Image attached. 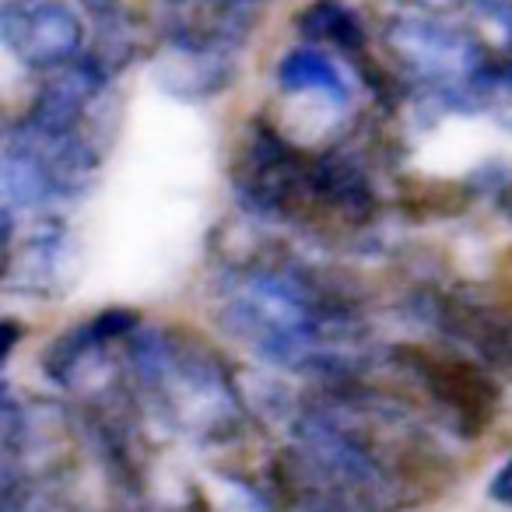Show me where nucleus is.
Returning a JSON list of instances; mask_svg holds the SVG:
<instances>
[{
  "label": "nucleus",
  "mask_w": 512,
  "mask_h": 512,
  "mask_svg": "<svg viewBox=\"0 0 512 512\" xmlns=\"http://www.w3.org/2000/svg\"><path fill=\"white\" fill-rule=\"evenodd\" d=\"M134 397L169 428L204 446H221L246 432L249 411L235 376L207 344L179 330H141L127 337Z\"/></svg>",
  "instance_id": "obj_1"
},
{
  "label": "nucleus",
  "mask_w": 512,
  "mask_h": 512,
  "mask_svg": "<svg viewBox=\"0 0 512 512\" xmlns=\"http://www.w3.org/2000/svg\"><path fill=\"white\" fill-rule=\"evenodd\" d=\"M390 358L432 407V425L460 439H481L502 414V386L474 355H463L460 348L397 344Z\"/></svg>",
  "instance_id": "obj_2"
},
{
  "label": "nucleus",
  "mask_w": 512,
  "mask_h": 512,
  "mask_svg": "<svg viewBox=\"0 0 512 512\" xmlns=\"http://www.w3.org/2000/svg\"><path fill=\"white\" fill-rule=\"evenodd\" d=\"M0 43L22 67L53 74L85 53V22L64 0H4Z\"/></svg>",
  "instance_id": "obj_3"
},
{
  "label": "nucleus",
  "mask_w": 512,
  "mask_h": 512,
  "mask_svg": "<svg viewBox=\"0 0 512 512\" xmlns=\"http://www.w3.org/2000/svg\"><path fill=\"white\" fill-rule=\"evenodd\" d=\"M137 327H141V316L134 309H102V313L74 323L60 337H53L39 355V369L50 383L64 386V390H78L106 362L109 348L127 341Z\"/></svg>",
  "instance_id": "obj_4"
},
{
  "label": "nucleus",
  "mask_w": 512,
  "mask_h": 512,
  "mask_svg": "<svg viewBox=\"0 0 512 512\" xmlns=\"http://www.w3.org/2000/svg\"><path fill=\"white\" fill-rule=\"evenodd\" d=\"M67 246H71L67 228L57 218H43L22 242L15 239L4 285L22 295H57L64 285Z\"/></svg>",
  "instance_id": "obj_5"
},
{
  "label": "nucleus",
  "mask_w": 512,
  "mask_h": 512,
  "mask_svg": "<svg viewBox=\"0 0 512 512\" xmlns=\"http://www.w3.org/2000/svg\"><path fill=\"white\" fill-rule=\"evenodd\" d=\"M22 341H25V323L15 320V316H0V369L11 362V355H15Z\"/></svg>",
  "instance_id": "obj_6"
},
{
  "label": "nucleus",
  "mask_w": 512,
  "mask_h": 512,
  "mask_svg": "<svg viewBox=\"0 0 512 512\" xmlns=\"http://www.w3.org/2000/svg\"><path fill=\"white\" fill-rule=\"evenodd\" d=\"M488 495H491V502H498V505H505V509H512V453L502 460V467L491 474V481H488Z\"/></svg>",
  "instance_id": "obj_7"
},
{
  "label": "nucleus",
  "mask_w": 512,
  "mask_h": 512,
  "mask_svg": "<svg viewBox=\"0 0 512 512\" xmlns=\"http://www.w3.org/2000/svg\"><path fill=\"white\" fill-rule=\"evenodd\" d=\"M502 207H505V211L512 214V186H509V190H505V197H502Z\"/></svg>",
  "instance_id": "obj_8"
}]
</instances>
